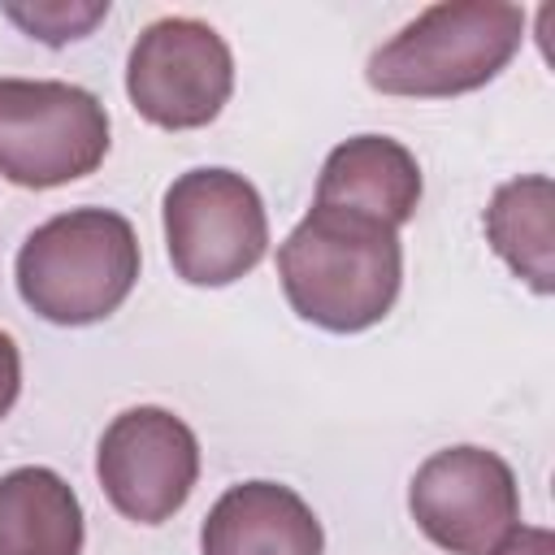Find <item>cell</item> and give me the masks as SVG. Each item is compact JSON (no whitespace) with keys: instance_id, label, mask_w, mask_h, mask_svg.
Returning a JSON list of instances; mask_svg holds the SVG:
<instances>
[{"instance_id":"52a82bcc","label":"cell","mask_w":555,"mask_h":555,"mask_svg":"<svg viewBox=\"0 0 555 555\" xmlns=\"http://www.w3.org/2000/svg\"><path fill=\"white\" fill-rule=\"evenodd\" d=\"M408 507L434 546L451 555H490L520 520V490L507 460L494 451L442 447L416 468Z\"/></svg>"},{"instance_id":"4fadbf2b","label":"cell","mask_w":555,"mask_h":555,"mask_svg":"<svg viewBox=\"0 0 555 555\" xmlns=\"http://www.w3.org/2000/svg\"><path fill=\"white\" fill-rule=\"evenodd\" d=\"M4 17L13 26H22L30 39H43L52 48L69 43V39H87L104 17H108V0H48V4H4Z\"/></svg>"},{"instance_id":"3957f363","label":"cell","mask_w":555,"mask_h":555,"mask_svg":"<svg viewBox=\"0 0 555 555\" xmlns=\"http://www.w3.org/2000/svg\"><path fill=\"white\" fill-rule=\"evenodd\" d=\"M525 39V13L503 0H447L421 9L395 39H386L364 78L382 95L442 100L486 87Z\"/></svg>"},{"instance_id":"9c48e42d","label":"cell","mask_w":555,"mask_h":555,"mask_svg":"<svg viewBox=\"0 0 555 555\" xmlns=\"http://www.w3.org/2000/svg\"><path fill=\"white\" fill-rule=\"evenodd\" d=\"M204 555H325V533L317 512L282 481L230 486L204 529Z\"/></svg>"},{"instance_id":"9a60e30c","label":"cell","mask_w":555,"mask_h":555,"mask_svg":"<svg viewBox=\"0 0 555 555\" xmlns=\"http://www.w3.org/2000/svg\"><path fill=\"white\" fill-rule=\"evenodd\" d=\"M490 555H555V538L546 529H512Z\"/></svg>"},{"instance_id":"5b68a950","label":"cell","mask_w":555,"mask_h":555,"mask_svg":"<svg viewBox=\"0 0 555 555\" xmlns=\"http://www.w3.org/2000/svg\"><path fill=\"white\" fill-rule=\"evenodd\" d=\"M165 247L191 286H230L264 260L269 217L260 191L234 169H186L165 191Z\"/></svg>"},{"instance_id":"8fae6325","label":"cell","mask_w":555,"mask_h":555,"mask_svg":"<svg viewBox=\"0 0 555 555\" xmlns=\"http://www.w3.org/2000/svg\"><path fill=\"white\" fill-rule=\"evenodd\" d=\"M0 555H82V503L52 468L0 477Z\"/></svg>"},{"instance_id":"ba28073f","label":"cell","mask_w":555,"mask_h":555,"mask_svg":"<svg viewBox=\"0 0 555 555\" xmlns=\"http://www.w3.org/2000/svg\"><path fill=\"white\" fill-rule=\"evenodd\" d=\"M95 477L108 503L134 525H165L195 490L199 442L165 408H126L100 438Z\"/></svg>"},{"instance_id":"7a4b0ae2","label":"cell","mask_w":555,"mask_h":555,"mask_svg":"<svg viewBox=\"0 0 555 555\" xmlns=\"http://www.w3.org/2000/svg\"><path fill=\"white\" fill-rule=\"evenodd\" d=\"M139 282L134 225L113 208H69L35 225L17 251V295L52 325L113 317Z\"/></svg>"},{"instance_id":"277c9868","label":"cell","mask_w":555,"mask_h":555,"mask_svg":"<svg viewBox=\"0 0 555 555\" xmlns=\"http://www.w3.org/2000/svg\"><path fill=\"white\" fill-rule=\"evenodd\" d=\"M108 156V113L74 82L0 78V178L52 191L100 169Z\"/></svg>"},{"instance_id":"7c38bea8","label":"cell","mask_w":555,"mask_h":555,"mask_svg":"<svg viewBox=\"0 0 555 555\" xmlns=\"http://www.w3.org/2000/svg\"><path fill=\"white\" fill-rule=\"evenodd\" d=\"M551 212H555V186H551L546 173H525V178L503 182L494 191L490 208H486V238H490V247L538 295L555 291Z\"/></svg>"},{"instance_id":"8992f818","label":"cell","mask_w":555,"mask_h":555,"mask_svg":"<svg viewBox=\"0 0 555 555\" xmlns=\"http://www.w3.org/2000/svg\"><path fill=\"white\" fill-rule=\"evenodd\" d=\"M234 91V56L199 17L152 22L126 61V95L134 113L160 130L208 126Z\"/></svg>"},{"instance_id":"30bf717a","label":"cell","mask_w":555,"mask_h":555,"mask_svg":"<svg viewBox=\"0 0 555 555\" xmlns=\"http://www.w3.org/2000/svg\"><path fill=\"white\" fill-rule=\"evenodd\" d=\"M312 204L399 230L421 204V165L390 134H356L325 156Z\"/></svg>"},{"instance_id":"6da1fadb","label":"cell","mask_w":555,"mask_h":555,"mask_svg":"<svg viewBox=\"0 0 555 555\" xmlns=\"http://www.w3.org/2000/svg\"><path fill=\"white\" fill-rule=\"evenodd\" d=\"M278 278L291 308L330 334H360L377 325L403 282L399 230L312 204V212L278 247Z\"/></svg>"},{"instance_id":"5bb4252c","label":"cell","mask_w":555,"mask_h":555,"mask_svg":"<svg viewBox=\"0 0 555 555\" xmlns=\"http://www.w3.org/2000/svg\"><path fill=\"white\" fill-rule=\"evenodd\" d=\"M17 390H22V356H17V343L0 330V421L13 412Z\"/></svg>"}]
</instances>
